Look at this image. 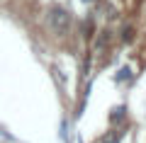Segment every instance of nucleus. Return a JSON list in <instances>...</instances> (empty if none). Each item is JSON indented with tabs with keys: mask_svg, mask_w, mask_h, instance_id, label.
Wrapping results in <instances>:
<instances>
[{
	"mask_svg": "<svg viewBox=\"0 0 146 143\" xmlns=\"http://www.w3.org/2000/svg\"><path fill=\"white\" fill-rule=\"evenodd\" d=\"M68 27H71V15H68L63 7H54L51 12H49V29L54 32V34H66Z\"/></svg>",
	"mask_w": 146,
	"mask_h": 143,
	"instance_id": "1",
	"label": "nucleus"
}]
</instances>
